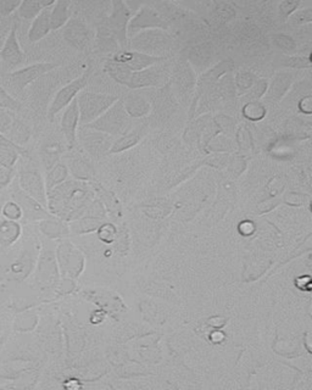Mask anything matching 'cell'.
<instances>
[{
	"label": "cell",
	"mask_w": 312,
	"mask_h": 390,
	"mask_svg": "<svg viewBox=\"0 0 312 390\" xmlns=\"http://www.w3.org/2000/svg\"><path fill=\"white\" fill-rule=\"evenodd\" d=\"M119 99L107 94L82 92L77 98L78 111L81 123H92L114 105Z\"/></svg>",
	"instance_id": "7a4b0ae2"
},
{
	"label": "cell",
	"mask_w": 312,
	"mask_h": 390,
	"mask_svg": "<svg viewBox=\"0 0 312 390\" xmlns=\"http://www.w3.org/2000/svg\"><path fill=\"white\" fill-rule=\"evenodd\" d=\"M158 81H160V75L156 71V68L151 66V68L141 70V71H132L126 87H129L131 90L156 87L158 85Z\"/></svg>",
	"instance_id": "8fae6325"
},
{
	"label": "cell",
	"mask_w": 312,
	"mask_h": 390,
	"mask_svg": "<svg viewBox=\"0 0 312 390\" xmlns=\"http://www.w3.org/2000/svg\"><path fill=\"white\" fill-rule=\"evenodd\" d=\"M55 68H58V64L38 63V64L31 65L27 68H20V70H14V71L4 73L1 76L0 85L4 87L6 92L10 90L15 92V93H21L27 85L37 81L39 77L50 73Z\"/></svg>",
	"instance_id": "6da1fadb"
},
{
	"label": "cell",
	"mask_w": 312,
	"mask_h": 390,
	"mask_svg": "<svg viewBox=\"0 0 312 390\" xmlns=\"http://www.w3.org/2000/svg\"><path fill=\"white\" fill-rule=\"evenodd\" d=\"M21 1L18 0H0V16L6 17L18 10Z\"/></svg>",
	"instance_id": "4316f807"
},
{
	"label": "cell",
	"mask_w": 312,
	"mask_h": 390,
	"mask_svg": "<svg viewBox=\"0 0 312 390\" xmlns=\"http://www.w3.org/2000/svg\"><path fill=\"white\" fill-rule=\"evenodd\" d=\"M14 201H16L18 204V206L21 208L22 214H25L27 216L35 217L36 212H41V206L42 205L37 203L33 198H31L30 195H27L21 189L15 191Z\"/></svg>",
	"instance_id": "e0dca14e"
},
{
	"label": "cell",
	"mask_w": 312,
	"mask_h": 390,
	"mask_svg": "<svg viewBox=\"0 0 312 390\" xmlns=\"http://www.w3.org/2000/svg\"><path fill=\"white\" fill-rule=\"evenodd\" d=\"M252 107H250V105L245 106V115L248 116V119L252 120H259L264 116V114H265V110H264V107L262 106L259 105V104H257V102H252Z\"/></svg>",
	"instance_id": "4dcf8cb0"
},
{
	"label": "cell",
	"mask_w": 312,
	"mask_h": 390,
	"mask_svg": "<svg viewBox=\"0 0 312 390\" xmlns=\"http://www.w3.org/2000/svg\"><path fill=\"white\" fill-rule=\"evenodd\" d=\"M0 59L6 70H14L25 61V53L20 47L18 39V26L13 25L0 49Z\"/></svg>",
	"instance_id": "8992f818"
},
{
	"label": "cell",
	"mask_w": 312,
	"mask_h": 390,
	"mask_svg": "<svg viewBox=\"0 0 312 390\" xmlns=\"http://www.w3.org/2000/svg\"><path fill=\"white\" fill-rule=\"evenodd\" d=\"M235 68V64L232 63L231 60H227V61H223V63H220V64L216 65L215 68L209 70L208 73H204L200 78V83L203 85H210V83H214V82L217 81L220 77L225 75V73L231 71L232 68Z\"/></svg>",
	"instance_id": "d6986e66"
},
{
	"label": "cell",
	"mask_w": 312,
	"mask_h": 390,
	"mask_svg": "<svg viewBox=\"0 0 312 390\" xmlns=\"http://www.w3.org/2000/svg\"><path fill=\"white\" fill-rule=\"evenodd\" d=\"M311 9H305V10H300V11H296L294 15H291V21L296 22V23H305V22H310L311 21Z\"/></svg>",
	"instance_id": "d6a6232c"
},
{
	"label": "cell",
	"mask_w": 312,
	"mask_h": 390,
	"mask_svg": "<svg viewBox=\"0 0 312 390\" xmlns=\"http://www.w3.org/2000/svg\"><path fill=\"white\" fill-rule=\"evenodd\" d=\"M18 153L16 149L9 147H0V166L5 169H14V165L18 162Z\"/></svg>",
	"instance_id": "7402d4cb"
},
{
	"label": "cell",
	"mask_w": 312,
	"mask_h": 390,
	"mask_svg": "<svg viewBox=\"0 0 312 390\" xmlns=\"http://www.w3.org/2000/svg\"><path fill=\"white\" fill-rule=\"evenodd\" d=\"M0 147H9V148L16 149L20 154H26L25 149L20 147V145L15 144L9 138H6V136H4L3 133H0Z\"/></svg>",
	"instance_id": "836d02e7"
},
{
	"label": "cell",
	"mask_w": 312,
	"mask_h": 390,
	"mask_svg": "<svg viewBox=\"0 0 312 390\" xmlns=\"http://www.w3.org/2000/svg\"><path fill=\"white\" fill-rule=\"evenodd\" d=\"M21 107L20 102L10 95L9 92L4 90V87L0 85V109H6V110H18Z\"/></svg>",
	"instance_id": "cb8c5ba5"
},
{
	"label": "cell",
	"mask_w": 312,
	"mask_h": 390,
	"mask_svg": "<svg viewBox=\"0 0 312 390\" xmlns=\"http://www.w3.org/2000/svg\"><path fill=\"white\" fill-rule=\"evenodd\" d=\"M133 11L129 8V4L124 1H112V14L109 17V27L112 33L121 44V47H126L127 44V27L132 17Z\"/></svg>",
	"instance_id": "5b68a950"
},
{
	"label": "cell",
	"mask_w": 312,
	"mask_h": 390,
	"mask_svg": "<svg viewBox=\"0 0 312 390\" xmlns=\"http://www.w3.org/2000/svg\"><path fill=\"white\" fill-rule=\"evenodd\" d=\"M18 184L22 191L30 195L31 198H33L42 206H47V189L38 171L31 169L22 171L18 179Z\"/></svg>",
	"instance_id": "ba28073f"
},
{
	"label": "cell",
	"mask_w": 312,
	"mask_h": 390,
	"mask_svg": "<svg viewBox=\"0 0 312 390\" xmlns=\"http://www.w3.org/2000/svg\"><path fill=\"white\" fill-rule=\"evenodd\" d=\"M66 174H68V171L63 165H56L53 170L49 171L45 183H44L48 193L52 191L58 184H60L66 179Z\"/></svg>",
	"instance_id": "ffe728a7"
},
{
	"label": "cell",
	"mask_w": 312,
	"mask_h": 390,
	"mask_svg": "<svg viewBox=\"0 0 312 390\" xmlns=\"http://www.w3.org/2000/svg\"><path fill=\"white\" fill-rule=\"evenodd\" d=\"M149 28H161L166 30L167 23L163 21V17L158 16V14L153 9L144 6L134 14L129 22L127 27V36L132 37L141 30H149Z\"/></svg>",
	"instance_id": "52a82bcc"
},
{
	"label": "cell",
	"mask_w": 312,
	"mask_h": 390,
	"mask_svg": "<svg viewBox=\"0 0 312 390\" xmlns=\"http://www.w3.org/2000/svg\"><path fill=\"white\" fill-rule=\"evenodd\" d=\"M266 88H267V82H257V85H255V88H254V92H252L250 97H252V99H257V98H260L262 94L265 93Z\"/></svg>",
	"instance_id": "e575fe53"
},
{
	"label": "cell",
	"mask_w": 312,
	"mask_h": 390,
	"mask_svg": "<svg viewBox=\"0 0 312 390\" xmlns=\"http://www.w3.org/2000/svg\"><path fill=\"white\" fill-rule=\"evenodd\" d=\"M52 6L42 10V13L39 14L38 16L36 17L33 22H32L30 31H28V41L31 43L39 42L41 39H43L52 31V27H50V10H52Z\"/></svg>",
	"instance_id": "7c38bea8"
},
{
	"label": "cell",
	"mask_w": 312,
	"mask_h": 390,
	"mask_svg": "<svg viewBox=\"0 0 312 390\" xmlns=\"http://www.w3.org/2000/svg\"><path fill=\"white\" fill-rule=\"evenodd\" d=\"M149 105L146 100H143L141 97H131L127 99V104H126V111L127 114L132 115V116H141V115L146 114Z\"/></svg>",
	"instance_id": "44dd1931"
},
{
	"label": "cell",
	"mask_w": 312,
	"mask_h": 390,
	"mask_svg": "<svg viewBox=\"0 0 312 390\" xmlns=\"http://www.w3.org/2000/svg\"><path fill=\"white\" fill-rule=\"evenodd\" d=\"M15 122L13 111L0 109V133L6 135Z\"/></svg>",
	"instance_id": "484cf974"
},
{
	"label": "cell",
	"mask_w": 312,
	"mask_h": 390,
	"mask_svg": "<svg viewBox=\"0 0 312 390\" xmlns=\"http://www.w3.org/2000/svg\"><path fill=\"white\" fill-rule=\"evenodd\" d=\"M283 65L286 68H308L311 66V61L310 59H305V58H283Z\"/></svg>",
	"instance_id": "83f0119b"
},
{
	"label": "cell",
	"mask_w": 312,
	"mask_h": 390,
	"mask_svg": "<svg viewBox=\"0 0 312 390\" xmlns=\"http://www.w3.org/2000/svg\"><path fill=\"white\" fill-rule=\"evenodd\" d=\"M129 119L122 100H117L100 117L90 123V127L107 132L112 135H121L129 128Z\"/></svg>",
	"instance_id": "3957f363"
},
{
	"label": "cell",
	"mask_w": 312,
	"mask_h": 390,
	"mask_svg": "<svg viewBox=\"0 0 312 390\" xmlns=\"http://www.w3.org/2000/svg\"><path fill=\"white\" fill-rule=\"evenodd\" d=\"M291 76L288 73H278L274 77L272 85L269 87V99H279L286 94V90H289L291 83Z\"/></svg>",
	"instance_id": "ac0fdd59"
},
{
	"label": "cell",
	"mask_w": 312,
	"mask_h": 390,
	"mask_svg": "<svg viewBox=\"0 0 312 390\" xmlns=\"http://www.w3.org/2000/svg\"><path fill=\"white\" fill-rule=\"evenodd\" d=\"M55 1H33V0H26L21 1V4L18 6V13L20 17L25 20H35L36 17L38 16L39 14L42 13V10L45 8H49L54 5Z\"/></svg>",
	"instance_id": "2e32d148"
},
{
	"label": "cell",
	"mask_w": 312,
	"mask_h": 390,
	"mask_svg": "<svg viewBox=\"0 0 312 390\" xmlns=\"http://www.w3.org/2000/svg\"><path fill=\"white\" fill-rule=\"evenodd\" d=\"M110 60L126 65L131 71H141V70H146V68L154 66L160 61H163L165 58L144 54L141 51H122L116 53L115 56H112Z\"/></svg>",
	"instance_id": "9c48e42d"
},
{
	"label": "cell",
	"mask_w": 312,
	"mask_h": 390,
	"mask_svg": "<svg viewBox=\"0 0 312 390\" xmlns=\"http://www.w3.org/2000/svg\"><path fill=\"white\" fill-rule=\"evenodd\" d=\"M4 205V204H3ZM3 205H0V210H1V208H3Z\"/></svg>",
	"instance_id": "d590c367"
},
{
	"label": "cell",
	"mask_w": 312,
	"mask_h": 390,
	"mask_svg": "<svg viewBox=\"0 0 312 390\" xmlns=\"http://www.w3.org/2000/svg\"><path fill=\"white\" fill-rule=\"evenodd\" d=\"M65 39L73 47L82 48L86 42L87 32L85 26L78 20H71L65 27Z\"/></svg>",
	"instance_id": "4fadbf2b"
},
{
	"label": "cell",
	"mask_w": 312,
	"mask_h": 390,
	"mask_svg": "<svg viewBox=\"0 0 312 390\" xmlns=\"http://www.w3.org/2000/svg\"><path fill=\"white\" fill-rule=\"evenodd\" d=\"M21 227L16 221L5 220L0 222V246L8 248L18 241Z\"/></svg>",
	"instance_id": "5bb4252c"
},
{
	"label": "cell",
	"mask_w": 312,
	"mask_h": 390,
	"mask_svg": "<svg viewBox=\"0 0 312 390\" xmlns=\"http://www.w3.org/2000/svg\"><path fill=\"white\" fill-rule=\"evenodd\" d=\"M78 121H80V111H78L77 98H75L71 104L66 107L61 120V127L69 144L72 145L76 140Z\"/></svg>",
	"instance_id": "30bf717a"
},
{
	"label": "cell",
	"mask_w": 312,
	"mask_h": 390,
	"mask_svg": "<svg viewBox=\"0 0 312 390\" xmlns=\"http://www.w3.org/2000/svg\"><path fill=\"white\" fill-rule=\"evenodd\" d=\"M301 3L300 1H296V0H293V1H283L279 4V14L283 19H286V17L291 16L294 14L295 10L299 8Z\"/></svg>",
	"instance_id": "f1b7e54d"
},
{
	"label": "cell",
	"mask_w": 312,
	"mask_h": 390,
	"mask_svg": "<svg viewBox=\"0 0 312 390\" xmlns=\"http://www.w3.org/2000/svg\"><path fill=\"white\" fill-rule=\"evenodd\" d=\"M14 174H15L14 169H5L0 166V191H3L13 182Z\"/></svg>",
	"instance_id": "f546056e"
},
{
	"label": "cell",
	"mask_w": 312,
	"mask_h": 390,
	"mask_svg": "<svg viewBox=\"0 0 312 390\" xmlns=\"http://www.w3.org/2000/svg\"><path fill=\"white\" fill-rule=\"evenodd\" d=\"M139 142V137L137 135H129V136L122 137L112 145V153H120L126 149L132 148L133 145L137 144Z\"/></svg>",
	"instance_id": "d4e9b609"
},
{
	"label": "cell",
	"mask_w": 312,
	"mask_h": 390,
	"mask_svg": "<svg viewBox=\"0 0 312 390\" xmlns=\"http://www.w3.org/2000/svg\"><path fill=\"white\" fill-rule=\"evenodd\" d=\"M274 41H276V44H277L278 47L282 48L284 51H294L295 43L291 37L284 36V34H279V36L274 37Z\"/></svg>",
	"instance_id": "1f68e13d"
},
{
	"label": "cell",
	"mask_w": 312,
	"mask_h": 390,
	"mask_svg": "<svg viewBox=\"0 0 312 390\" xmlns=\"http://www.w3.org/2000/svg\"><path fill=\"white\" fill-rule=\"evenodd\" d=\"M1 212H3V216L6 218V220L10 221H18L21 218L22 215V210L20 206H18V204L16 203V201H14V200H9V201H6V203L3 205V208H1Z\"/></svg>",
	"instance_id": "603a6c76"
},
{
	"label": "cell",
	"mask_w": 312,
	"mask_h": 390,
	"mask_svg": "<svg viewBox=\"0 0 312 390\" xmlns=\"http://www.w3.org/2000/svg\"><path fill=\"white\" fill-rule=\"evenodd\" d=\"M92 71H93V68L90 66L81 77H78L76 80H73L72 82H70L69 85H65L64 88H61L56 93L52 105L49 107V114H48L49 115V119H54V116L59 111L63 110L65 107H68L71 104V102L76 98V95L86 87L87 83L90 81V76H92Z\"/></svg>",
	"instance_id": "277c9868"
},
{
	"label": "cell",
	"mask_w": 312,
	"mask_h": 390,
	"mask_svg": "<svg viewBox=\"0 0 312 390\" xmlns=\"http://www.w3.org/2000/svg\"><path fill=\"white\" fill-rule=\"evenodd\" d=\"M70 4H71L70 1H64V0H59V1L54 3L52 10H50V27H52V31L59 30L69 22Z\"/></svg>",
	"instance_id": "9a60e30c"
}]
</instances>
